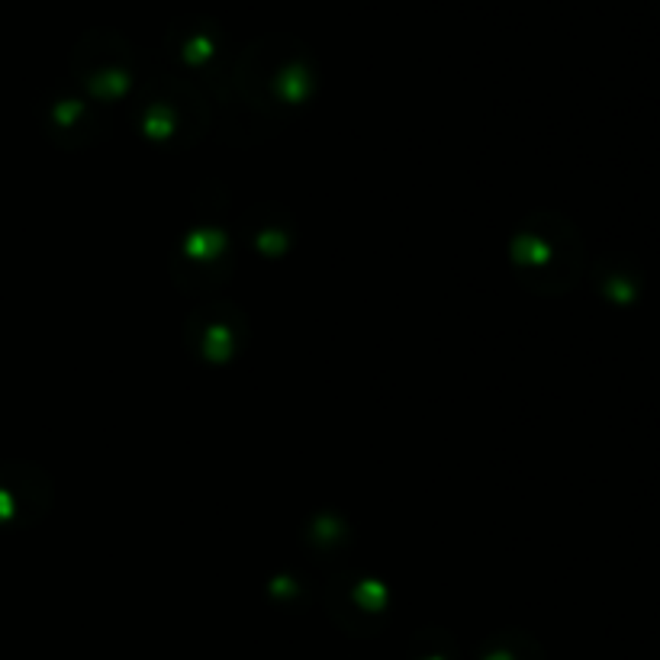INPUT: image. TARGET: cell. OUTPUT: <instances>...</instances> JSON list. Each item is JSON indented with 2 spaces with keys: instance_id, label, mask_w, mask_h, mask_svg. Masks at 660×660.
Returning a JSON list of instances; mask_svg holds the SVG:
<instances>
[{
  "instance_id": "6da1fadb",
  "label": "cell",
  "mask_w": 660,
  "mask_h": 660,
  "mask_svg": "<svg viewBox=\"0 0 660 660\" xmlns=\"http://www.w3.org/2000/svg\"><path fill=\"white\" fill-rule=\"evenodd\" d=\"M580 242L570 229L541 226V216H532L528 226H518L512 242V264L518 277L538 294H564L567 287L577 284L580 274V255H554V252H577Z\"/></svg>"
}]
</instances>
